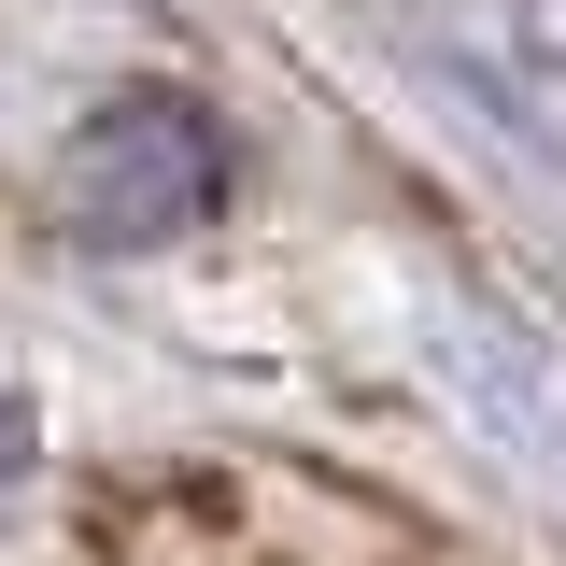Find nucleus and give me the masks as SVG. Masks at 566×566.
I'll list each match as a JSON object with an SVG mask.
<instances>
[{
  "mask_svg": "<svg viewBox=\"0 0 566 566\" xmlns=\"http://www.w3.org/2000/svg\"><path fill=\"white\" fill-rule=\"evenodd\" d=\"M43 199H57V227L99 241V255H170V241H199L212 199H227V128H212L185 85H114V99L57 142Z\"/></svg>",
  "mask_w": 566,
  "mask_h": 566,
  "instance_id": "f257e3e1",
  "label": "nucleus"
},
{
  "mask_svg": "<svg viewBox=\"0 0 566 566\" xmlns=\"http://www.w3.org/2000/svg\"><path fill=\"white\" fill-rule=\"evenodd\" d=\"M29 482V411H14V382H0V495Z\"/></svg>",
  "mask_w": 566,
  "mask_h": 566,
  "instance_id": "f03ea898",
  "label": "nucleus"
}]
</instances>
